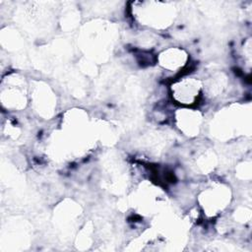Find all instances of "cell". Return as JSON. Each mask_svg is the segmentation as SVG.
<instances>
[{"mask_svg": "<svg viewBox=\"0 0 252 252\" xmlns=\"http://www.w3.org/2000/svg\"><path fill=\"white\" fill-rule=\"evenodd\" d=\"M180 87L181 88L175 87L173 92L174 98L178 100L180 103L182 102L186 104H191L198 98L201 89L200 81L195 79L186 80L180 82Z\"/></svg>", "mask_w": 252, "mask_h": 252, "instance_id": "cell-1", "label": "cell"}]
</instances>
